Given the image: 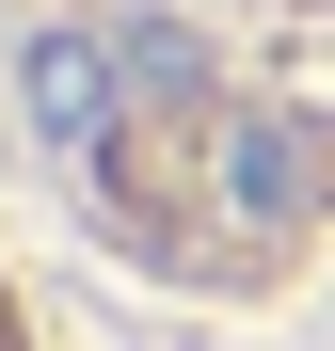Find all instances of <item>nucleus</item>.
Returning <instances> with one entry per match:
<instances>
[{
    "mask_svg": "<svg viewBox=\"0 0 335 351\" xmlns=\"http://www.w3.org/2000/svg\"><path fill=\"white\" fill-rule=\"evenodd\" d=\"M0 351H32V319H16V287H0Z\"/></svg>",
    "mask_w": 335,
    "mask_h": 351,
    "instance_id": "obj_1",
    "label": "nucleus"
}]
</instances>
